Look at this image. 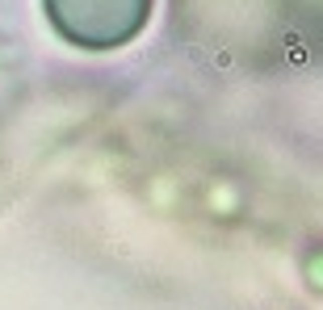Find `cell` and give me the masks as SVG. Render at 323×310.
<instances>
[{"instance_id":"obj_1","label":"cell","mask_w":323,"mask_h":310,"mask_svg":"<svg viewBox=\"0 0 323 310\" xmlns=\"http://www.w3.org/2000/svg\"><path fill=\"white\" fill-rule=\"evenodd\" d=\"M51 9L67 38L92 42V46H114L139 30L143 13H147V0H51Z\"/></svg>"}]
</instances>
